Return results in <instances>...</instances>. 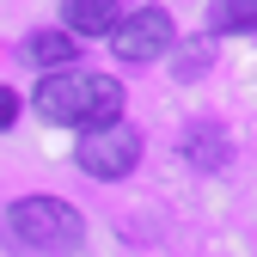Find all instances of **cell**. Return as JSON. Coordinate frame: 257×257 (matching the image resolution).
Segmentation results:
<instances>
[{
	"instance_id": "30bf717a",
	"label": "cell",
	"mask_w": 257,
	"mask_h": 257,
	"mask_svg": "<svg viewBox=\"0 0 257 257\" xmlns=\"http://www.w3.org/2000/svg\"><path fill=\"white\" fill-rule=\"evenodd\" d=\"M202 68H208V49L190 43V49H184V74H202Z\"/></svg>"
},
{
	"instance_id": "277c9868",
	"label": "cell",
	"mask_w": 257,
	"mask_h": 257,
	"mask_svg": "<svg viewBox=\"0 0 257 257\" xmlns=\"http://www.w3.org/2000/svg\"><path fill=\"white\" fill-rule=\"evenodd\" d=\"M110 43L122 61H159L172 49V19L159 13V7H141V13H122L110 25Z\"/></svg>"
},
{
	"instance_id": "3957f363",
	"label": "cell",
	"mask_w": 257,
	"mask_h": 257,
	"mask_svg": "<svg viewBox=\"0 0 257 257\" xmlns=\"http://www.w3.org/2000/svg\"><path fill=\"white\" fill-rule=\"evenodd\" d=\"M80 172L98 178V184H116L141 166V128H128L122 116L116 122H98V128H80Z\"/></svg>"
},
{
	"instance_id": "9c48e42d",
	"label": "cell",
	"mask_w": 257,
	"mask_h": 257,
	"mask_svg": "<svg viewBox=\"0 0 257 257\" xmlns=\"http://www.w3.org/2000/svg\"><path fill=\"white\" fill-rule=\"evenodd\" d=\"M13 122H19V92H13V86H0V135H7Z\"/></svg>"
},
{
	"instance_id": "52a82bcc",
	"label": "cell",
	"mask_w": 257,
	"mask_h": 257,
	"mask_svg": "<svg viewBox=\"0 0 257 257\" xmlns=\"http://www.w3.org/2000/svg\"><path fill=\"white\" fill-rule=\"evenodd\" d=\"M208 31H214V37H233V31H257V0H214Z\"/></svg>"
},
{
	"instance_id": "5b68a950",
	"label": "cell",
	"mask_w": 257,
	"mask_h": 257,
	"mask_svg": "<svg viewBox=\"0 0 257 257\" xmlns=\"http://www.w3.org/2000/svg\"><path fill=\"white\" fill-rule=\"evenodd\" d=\"M116 19H122L116 0H61V25H68V37H110Z\"/></svg>"
},
{
	"instance_id": "ba28073f",
	"label": "cell",
	"mask_w": 257,
	"mask_h": 257,
	"mask_svg": "<svg viewBox=\"0 0 257 257\" xmlns=\"http://www.w3.org/2000/svg\"><path fill=\"white\" fill-rule=\"evenodd\" d=\"M190 159H196V166H227V135L196 128V135H190Z\"/></svg>"
},
{
	"instance_id": "8992f818",
	"label": "cell",
	"mask_w": 257,
	"mask_h": 257,
	"mask_svg": "<svg viewBox=\"0 0 257 257\" xmlns=\"http://www.w3.org/2000/svg\"><path fill=\"white\" fill-rule=\"evenodd\" d=\"M25 61H37V68H74V37L68 31H31L25 37Z\"/></svg>"
},
{
	"instance_id": "6da1fadb",
	"label": "cell",
	"mask_w": 257,
	"mask_h": 257,
	"mask_svg": "<svg viewBox=\"0 0 257 257\" xmlns=\"http://www.w3.org/2000/svg\"><path fill=\"white\" fill-rule=\"evenodd\" d=\"M43 122H61V128H98V122H116L122 116V86L110 74H92V68H55L37 80L31 92Z\"/></svg>"
},
{
	"instance_id": "7a4b0ae2",
	"label": "cell",
	"mask_w": 257,
	"mask_h": 257,
	"mask_svg": "<svg viewBox=\"0 0 257 257\" xmlns=\"http://www.w3.org/2000/svg\"><path fill=\"white\" fill-rule=\"evenodd\" d=\"M7 227H13V239L25 251H74L80 233H86V220L61 196H19L13 214H7Z\"/></svg>"
}]
</instances>
